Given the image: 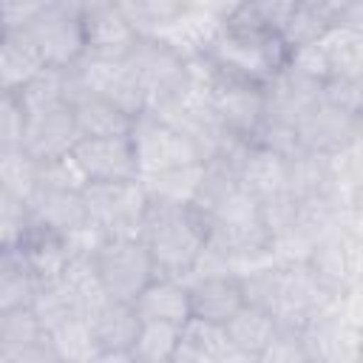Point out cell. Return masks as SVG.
I'll use <instances>...</instances> for the list:
<instances>
[{"mask_svg":"<svg viewBox=\"0 0 363 363\" xmlns=\"http://www.w3.org/2000/svg\"><path fill=\"white\" fill-rule=\"evenodd\" d=\"M230 6L233 3H187L184 0L182 11L176 14V20L156 40L167 43L184 60L201 57L210 48V43L216 40V34L221 31Z\"/></svg>","mask_w":363,"mask_h":363,"instance_id":"16","label":"cell"},{"mask_svg":"<svg viewBox=\"0 0 363 363\" xmlns=\"http://www.w3.org/2000/svg\"><path fill=\"white\" fill-rule=\"evenodd\" d=\"M82 37L88 57L108 60H125L139 40L119 9V0H82Z\"/></svg>","mask_w":363,"mask_h":363,"instance_id":"12","label":"cell"},{"mask_svg":"<svg viewBox=\"0 0 363 363\" xmlns=\"http://www.w3.org/2000/svg\"><path fill=\"white\" fill-rule=\"evenodd\" d=\"M125 62L145 96V113L159 111L190 91L187 60L156 37H139Z\"/></svg>","mask_w":363,"mask_h":363,"instance_id":"4","label":"cell"},{"mask_svg":"<svg viewBox=\"0 0 363 363\" xmlns=\"http://www.w3.org/2000/svg\"><path fill=\"white\" fill-rule=\"evenodd\" d=\"M85 320L94 332L99 352H130L139 323H142L133 303H122V301H111V298L102 301Z\"/></svg>","mask_w":363,"mask_h":363,"instance_id":"25","label":"cell"},{"mask_svg":"<svg viewBox=\"0 0 363 363\" xmlns=\"http://www.w3.org/2000/svg\"><path fill=\"white\" fill-rule=\"evenodd\" d=\"M227 343L235 349V352H244L250 357H258L261 349L281 332V326L275 323V318L258 306H250L244 303L224 326H221Z\"/></svg>","mask_w":363,"mask_h":363,"instance_id":"28","label":"cell"},{"mask_svg":"<svg viewBox=\"0 0 363 363\" xmlns=\"http://www.w3.org/2000/svg\"><path fill=\"white\" fill-rule=\"evenodd\" d=\"M77 91H79V85H77V77L71 68H43L26 88L17 91V96L26 108V116H28L37 111L71 105Z\"/></svg>","mask_w":363,"mask_h":363,"instance_id":"29","label":"cell"},{"mask_svg":"<svg viewBox=\"0 0 363 363\" xmlns=\"http://www.w3.org/2000/svg\"><path fill=\"white\" fill-rule=\"evenodd\" d=\"M130 145H133L139 179L204 164L201 150L184 133H179L176 128H170L167 122H162L153 113H142L133 119Z\"/></svg>","mask_w":363,"mask_h":363,"instance_id":"8","label":"cell"},{"mask_svg":"<svg viewBox=\"0 0 363 363\" xmlns=\"http://www.w3.org/2000/svg\"><path fill=\"white\" fill-rule=\"evenodd\" d=\"M40 187V162L26 156L23 150L0 156V190L28 204V199Z\"/></svg>","mask_w":363,"mask_h":363,"instance_id":"35","label":"cell"},{"mask_svg":"<svg viewBox=\"0 0 363 363\" xmlns=\"http://www.w3.org/2000/svg\"><path fill=\"white\" fill-rule=\"evenodd\" d=\"M182 6L184 0H119V9L136 37H162Z\"/></svg>","mask_w":363,"mask_h":363,"instance_id":"31","label":"cell"},{"mask_svg":"<svg viewBox=\"0 0 363 363\" xmlns=\"http://www.w3.org/2000/svg\"><path fill=\"white\" fill-rule=\"evenodd\" d=\"M26 207H28L31 227L57 233L62 238H74V235L91 230L88 210H85V201H82V190L40 184Z\"/></svg>","mask_w":363,"mask_h":363,"instance_id":"18","label":"cell"},{"mask_svg":"<svg viewBox=\"0 0 363 363\" xmlns=\"http://www.w3.org/2000/svg\"><path fill=\"white\" fill-rule=\"evenodd\" d=\"M71 159L79 167L85 184H94V182H133V179H139L130 136L79 139L74 145V150H71Z\"/></svg>","mask_w":363,"mask_h":363,"instance_id":"14","label":"cell"},{"mask_svg":"<svg viewBox=\"0 0 363 363\" xmlns=\"http://www.w3.org/2000/svg\"><path fill=\"white\" fill-rule=\"evenodd\" d=\"M0 363H60L48 343L34 346H0Z\"/></svg>","mask_w":363,"mask_h":363,"instance_id":"41","label":"cell"},{"mask_svg":"<svg viewBox=\"0 0 363 363\" xmlns=\"http://www.w3.org/2000/svg\"><path fill=\"white\" fill-rule=\"evenodd\" d=\"M88 224L99 238H139L147 193L133 182H94L82 187Z\"/></svg>","mask_w":363,"mask_h":363,"instance_id":"5","label":"cell"},{"mask_svg":"<svg viewBox=\"0 0 363 363\" xmlns=\"http://www.w3.org/2000/svg\"><path fill=\"white\" fill-rule=\"evenodd\" d=\"M74 77L79 91L94 94L99 99H108L111 105L122 108L133 119L145 113V96L128 68L125 60H108V57H82L74 65Z\"/></svg>","mask_w":363,"mask_h":363,"instance_id":"11","label":"cell"},{"mask_svg":"<svg viewBox=\"0 0 363 363\" xmlns=\"http://www.w3.org/2000/svg\"><path fill=\"white\" fill-rule=\"evenodd\" d=\"M71 111H74V122H77L79 139L130 136L133 116L125 113L122 108L111 105L108 99H99L94 94H85V91H77L74 99H71Z\"/></svg>","mask_w":363,"mask_h":363,"instance_id":"24","label":"cell"},{"mask_svg":"<svg viewBox=\"0 0 363 363\" xmlns=\"http://www.w3.org/2000/svg\"><path fill=\"white\" fill-rule=\"evenodd\" d=\"M91 264L105 295L122 303H133L136 295L156 278L153 258L142 238H102L91 252Z\"/></svg>","mask_w":363,"mask_h":363,"instance_id":"7","label":"cell"},{"mask_svg":"<svg viewBox=\"0 0 363 363\" xmlns=\"http://www.w3.org/2000/svg\"><path fill=\"white\" fill-rule=\"evenodd\" d=\"M337 6L340 0H292L289 17L278 31L281 43L292 51L318 43L329 28L337 26Z\"/></svg>","mask_w":363,"mask_h":363,"instance_id":"23","label":"cell"},{"mask_svg":"<svg viewBox=\"0 0 363 363\" xmlns=\"http://www.w3.org/2000/svg\"><path fill=\"white\" fill-rule=\"evenodd\" d=\"M255 363H312L303 340L298 332H289V329H281L264 349L261 354L255 357Z\"/></svg>","mask_w":363,"mask_h":363,"instance_id":"39","label":"cell"},{"mask_svg":"<svg viewBox=\"0 0 363 363\" xmlns=\"http://www.w3.org/2000/svg\"><path fill=\"white\" fill-rule=\"evenodd\" d=\"M45 343L60 363H94V357L99 354V346L85 318H68L60 326L48 329Z\"/></svg>","mask_w":363,"mask_h":363,"instance_id":"30","label":"cell"},{"mask_svg":"<svg viewBox=\"0 0 363 363\" xmlns=\"http://www.w3.org/2000/svg\"><path fill=\"white\" fill-rule=\"evenodd\" d=\"M26 108L14 91H0V156L23 150Z\"/></svg>","mask_w":363,"mask_h":363,"instance_id":"36","label":"cell"},{"mask_svg":"<svg viewBox=\"0 0 363 363\" xmlns=\"http://www.w3.org/2000/svg\"><path fill=\"white\" fill-rule=\"evenodd\" d=\"M0 91H3V88H0Z\"/></svg>","mask_w":363,"mask_h":363,"instance_id":"43","label":"cell"},{"mask_svg":"<svg viewBox=\"0 0 363 363\" xmlns=\"http://www.w3.org/2000/svg\"><path fill=\"white\" fill-rule=\"evenodd\" d=\"M37 295V281L28 272L20 250H0V309L31 303Z\"/></svg>","mask_w":363,"mask_h":363,"instance_id":"33","label":"cell"},{"mask_svg":"<svg viewBox=\"0 0 363 363\" xmlns=\"http://www.w3.org/2000/svg\"><path fill=\"white\" fill-rule=\"evenodd\" d=\"M139 320L184 326L190 320V301H187V281L156 275L133 301Z\"/></svg>","mask_w":363,"mask_h":363,"instance_id":"22","label":"cell"},{"mask_svg":"<svg viewBox=\"0 0 363 363\" xmlns=\"http://www.w3.org/2000/svg\"><path fill=\"white\" fill-rule=\"evenodd\" d=\"M179 335H182V326L142 320L128 354L133 363H170L179 346Z\"/></svg>","mask_w":363,"mask_h":363,"instance_id":"32","label":"cell"},{"mask_svg":"<svg viewBox=\"0 0 363 363\" xmlns=\"http://www.w3.org/2000/svg\"><path fill=\"white\" fill-rule=\"evenodd\" d=\"M28 272L34 275L37 281V289L40 286H51L62 278L68 261L77 255L71 241L57 235V233H48V230H40V227H31L26 241L17 247Z\"/></svg>","mask_w":363,"mask_h":363,"instance_id":"21","label":"cell"},{"mask_svg":"<svg viewBox=\"0 0 363 363\" xmlns=\"http://www.w3.org/2000/svg\"><path fill=\"white\" fill-rule=\"evenodd\" d=\"M238 184L255 201L286 193V159H281L258 145H247V150L238 162Z\"/></svg>","mask_w":363,"mask_h":363,"instance_id":"26","label":"cell"},{"mask_svg":"<svg viewBox=\"0 0 363 363\" xmlns=\"http://www.w3.org/2000/svg\"><path fill=\"white\" fill-rule=\"evenodd\" d=\"M323 102L363 119V77H337L323 82Z\"/></svg>","mask_w":363,"mask_h":363,"instance_id":"38","label":"cell"},{"mask_svg":"<svg viewBox=\"0 0 363 363\" xmlns=\"http://www.w3.org/2000/svg\"><path fill=\"white\" fill-rule=\"evenodd\" d=\"M204 57L224 77L264 85L289 62V48L281 43V37L275 31L247 26V23L227 17L221 31L204 51Z\"/></svg>","mask_w":363,"mask_h":363,"instance_id":"2","label":"cell"},{"mask_svg":"<svg viewBox=\"0 0 363 363\" xmlns=\"http://www.w3.org/2000/svg\"><path fill=\"white\" fill-rule=\"evenodd\" d=\"M45 68H74L85 57L82 0H43L26 28Z\"/></svg>","mask_w":363,"mask_h":363,"instance_id":"6","label":"cell"},{"mask_svg":"<svg viewBox=\"0 0 363 363\" xmlns=\"http://www.w3.org/2000/svg\"><path fill=\"white\" fill-rule=\"evenodd\" d=\"M360 224H363L360 210H343L340 221L312 244V250L303 261L309 267V272L332 295H343V292L360 286V269H363Z\"/></svg>","mask_w":363,"mask_h":363,"instance_id":"3","label":"cell"},{"mask_svg":"<svg viewBox=\"0 0 363 363\" xmlns=\"http://www.w3.org/2000/svg\"><path fill=\"white\" fill-rule=\"evenodd\" d=\"M298 142L301 150L306 153H320V156H337L363 139V119L349 116L326 102H320L312 113H306L298 122Z\"/></svg>","mask_w":363,"mask_h":363,"instance_id":"15","label":"cell"},{"mask_svg":"<svg viewBox=\"0 0 363 363\" xmlns=\"http://www.w3.org/2000/svg\"><path fill=\"white\" fill-rule=\"evenodd\" d=\"M139 238L153 258L156 275L187 281L207 244V221L193 204L147 199Z\"/></svg>","mask_w":363,"mask_h":363,"instance_id":"1","label":"cell"},{"mask_svg":"<svg viewBox=\"0 0 363 363\" xmlns=\"http://www.w3.org/2000/svg\"><path fill=\"white\" fill-rule=\"evenodd\" d=\"M332 295L312 272L306 264H281V284H278V298L272 306V318L281 329L301 332L306 329L315 318H320L332 301Z\"/></svg>","mask_w":363,"mask_h":363,"instance_id":"10","label":"cell"},{"mask_svg":"<svg viewBox=\"0 0 363 363\" xmlns=\"http://www.w3.org/2000/svg\"><path fill=\"white\" fill-rule=\"evenodd\" d=\"M77 142H79V133H77L71 105H60V108H48L26 116L23 153L31 156L34 162L45 164L54 159H65L71 156Z\"/></svg>","mask_w":363,"mask_h":363,"instance_id":"17","label":"cell"},{"mask_svg":"<svg viewBox=\"0 0 363 363\" xmlns=\"http://www.w3.org/2000/svg\"><path fill=\"white\" fill-rule=\"evenodd\" d=\"M31 230L28 207L0 190V250H17Z\"/></svg>","mask_w":363,"mask_h":363,"instance_id":"37","label":"cell"},{"mask_svg":"<svg viewBox=\"0 0 363 363\" xmlns=\"http://www.w3.org/2000/svg\"><path fill=\"white\" fill-rule=\"evenodd\" d=\"M94 363H133L128 352H99L94 357Z\"/></svg>","mask_w":363,"mask_h":363,"instance_id":"42","label":"cell"},{"mask_svg":"<svg viewBox=\"0 0 363 363\" xmlns=\"http://www.w3.org/2000/svg\"><path fill=\"white\" fill-rule=\"evenodd\" d=\"M45 343V326L31 303L0 309V346H34Z\"/></svg>","mask_w":363,"mask_h":363,"instance_id":"34","label":"cell"},{"mask_svg":"<svg viewBox=\"0 0 363 363\" xmlns=\"http://www.w3.org/2000/svg\"><path fill=\"white\" fill-rule=\"evenodd\" d=\"M45 68L37 45L26 31H6L0 34V88L20 91L26 88L40 71Z\"/></svg>","mask_w":363,"mask_h":363,"instance_id":"27","label":"cell"},{"mask_svg":"<svg viewBox=\"0 0 363 363\" xmlns=\"http://www.w3.org/2000/svg\"><path fill=\"white\" fill-rule=\"evenodd\" d=\"M43 0H0V31H26Z\"/></svg>","mask_w":363,"mask_h":363,"instance_id":"40","label":"cell"},{"mask_svg":"<svg viewBox=\"0 0 363 363\" xmlns=\"http://www.w3.org/2000/svg\"><path fill=\"white\" fill-rule=\"evenodd\" d=\"M190 320L224 326L247 301L238 275H196L187 281Z\"/></svg>","mask_w":363,"mask_h":363,"instance_id":"19","label":"cell"},{"mask_svg":"<svg viewBox=\"0 0 363 363\" xmlns=\"http://www.w3.org/2000/svg\"><path fill=\"white\" fill-rule=\"evenodd\" d=\"M286 193L298 204H315V201H337V179H335V162L332 156L320 153H298L286 162Z\"/></svg>","mask_w":363,"mask_h":363,"instance_id":"20","label":"cell"},{"mask_svg":"<svg viewBox=\"0 0 363 363\" xmlns=\"http://www.w3.org/2000/svg\"><path fill=\"white\" fill-rule=\"evenodd\" d=\"M261 88H264L267 116L278 119L284 125H292V128H298V122L323 102V82L298 71L292 62H286Z\"/></svg>","mask_w":363,"mask_h":363,"instance_id":"13","label":"cell"},{"mask_svg":"<svg viewBox=\"0 0 363 363\" xmlns=\"http://www.w3.org/2000/svg\"><path fill=\"white\" fill-rule=\"evenodd\" d=\"M289 62L318 82L337 77H363V31L329 28L318 43L289 54Z\"/></svg>","mask_w":363,"mask_h":363,"instance_id":"9","label":"cell"}]
</instances>
